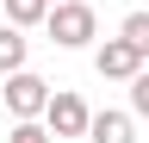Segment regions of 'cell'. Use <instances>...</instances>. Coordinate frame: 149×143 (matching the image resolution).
<instances>
[{"label": "cell", "instance_id": "5b68a950", "mask_svg": "<svg viewBox=\"0 0 149 143\" xmlns=\"http://www.w3.org/2000/svg\"><path fill=\"white\" fill-rule=\"evenodd\" d=\"M87 143H137V112H93Z\"/></svg>", "mask_w": 149, "mask_h": 143}, {"label": "cell", "instance_id": "7a4b0ae2", "mask_svg": "<svg viewBox=\"0 0 149 143\" xmlns=\"http://www.w3.org/2000/svg\"><path fill=\"white\" fill-rule=\"evenodd\" d=\"M93 68H100L106 81H137L143 68H149V56H143V50H137V44L118 31V38H106L100 50H93Z\"/></svg>", "mask_w": 149, "mask_h": 143}, {"label": "cell", "instance_id": "9c48e42d", "mask_svg": "<svg viewBox=\"0 0 149 143\" xmlns=\"http://www.w3.org/2000/svg\"><path fill=\"white\" fill-rule=\"evenodd\" d=\"M118 31H124V38H130V44H137L143 56H149V6H137V13H124V25H118Z\"/></svg>", "mask_w": 149, "mask_h": 143}, {"label": "cell", "instance_id": "ba28073f", "mask_svg": "<svg viewBox=\"0 0 149 143\" xmlns=\"http://www.w3.org/2000/svg\"><path fill=\"white\" fill-rule=\"evenodd\" d=\"M6 143H56V131L44 118H13V131H6Z\"/></svg>", "mask_w": 149, "mask_h": 143}, {"label": "cell", "instance_id": "8fae6325", "mask_svg": "<svg viewBox=\"0 0 149 143\" xmlns=\"http://www.w3.org/2000/svg\"><path fill=\"white\" fill-rule=\"evenodd\" d=\"M137 6H149V0H137Z\"/></svg>", "mask_w": 149, "mask_h": 143}, {"label": "cell", "instance_id": "277c9868", "mask_svg": "<svg viewBox=\"0 0 149 143\" xmlns=\"http://www.w3.org/2000/svg\"><path fill=\"white\" fill-rule=\"evenodd\" d=\"M44 124H50L56 137H87L93 112H87V100H81V93H68V87H62V93H50V106H44Z\"/></svg>", "mask_w": 149, "mask_h": 143}, {"label": "cell", "instance_id": "3957f363", "mask_svg": "<svg viewBox=\"0 0 149 143\" xmlns=\"http://www.w3.org/2000/svg\"><path fill=\"white\" fill-rule=\"evenodd\" d=\"M56 87L44 75H31V68H19V75H6V112L13 118H44V106H50Z\"/></svg>", "mask_w": 149, "mask_h": 143}, {"label": "cell", "instance_id": "30bf717a", "mask_svg": "<svg viewBox=\"0 0 149 143\" xmlns=\"http://www.w3.org/2000/svg\"><path fill=\"white\" fill-rule=\"evenodd\" d=\"M130 112H137V118H149V68L130 81Z\"/></svg>", "mask_w": 149, "mask_h": 143}, {"label": "cell", "instance_id": "52a82bcc", "mask_svg": "<svg viewBox=\"0 0 149 143\" xmlns=\"http://www.w3.org/2000/svg\"><path fill=\"white\" fill-rule=\"evenodd\" d=\"M50 6H56V0H6V19L13 25H44Z\"/></svg>", "mask_w": 149, "mask_h": 143}, {"label": "cell", "instance_id": "6da1fadb", "mask_svg": "<svg viewBox=\"0 0 149 143\" xmlns=\"http://www.w3.org/2000/svg\"><path fill=\"white\" fill-rule=\"evenodd\" d=\"M44 31H50V44H56V50H87L93 38H100V19H93L87 0H56L50 19H44Z\"/></svg>", "mask_w": 149, "mask_h": 143}, {"label": "cell", "instance_id": "8992f818", "mask_svg": "<svg viewBox=\"0 0 149 143\" xmlns=\"http://www.w3.org/2000/svg\"><path fill=\"white\" fill-rule=\"evenodd\" d=\"M25 56H31V44H25V25H0V75H19L25 68Z\"/></svg>", "mask_w": 149, "mask_h": 143}]
</instances>
